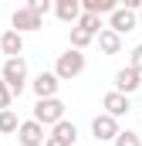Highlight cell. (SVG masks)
Masks as SVG:
<instances>
[{"label":"cell","instance_id":"13","mask_svg":"<svg viewBox=\"0 0 142 146\" xmlns=\"http://www.w3.org/2000/svg\"><path fill=\"white\" fill-rule=\"evenodd\" d=\"M54 14L61 24H74L81 14V0H54Z\"/></svg>","mask_w":142,"mask_h":146},{"label":"cell","instance_id":"8","mask_svg":"<svg viewBox=\"0 0 142 146\" xmlns=\"http://www.w3.org/2000/svg\"><path fill=\"white\" fill-rule=\"evenodd\" d=\"M102 109L112 115V119H122V115H129L132 112V102H129V95H122V92H105V99H102Z\"/></svg>","mask_w":142,"mask_h":146},{"label":"cell","instance_id":"2","mask_svg":"<svg viewBox=\"0 0 142 146\" xmlns=\"http://www.w3.org/2000/svg\"><path fill=\"white\" fill-rule=\"evenodd\" d=\"M81 72H85V51L68 48L64 54H58V61H54V75H58L61 82H71V78H78Z\"/></svg>","mask_w":142,"mask_h":146},{"label":"cell","instance_id":"22","mask_svg":"<svg viewBox=\"0 0 142 146\" xmlns=\"http://www.w3.org/2000/svg\"><path fill=\"white\" fill-rule=\"evenodd\" d=\"M129 65H132V68L142 75V44H135V48H132V58H129Z\"/></svg>","mask_w":142,"mask_h":146},{"label":"cell","instance_id":"17","mask_svg":"<svg viewBox=\"0 0 142 146\" xmlns=\"http://www.w3.org/2000/svg\"><path fill=\"white\" fill-rule=\"evenodd\" d=\"M118 7V0H81V10H91V14H112Z\"/></svg>","mask_w":142,"mask_h":146},{"label":"cell","instance_id":"21","mask_svg":"<svg viewBox=\"0 0 142 146\" xmlns=\"http://www.w3.org/2000/svg\"><path fill=\"white\" fill-rule=\"evenodd\" d=\"M10 102H14V92H10L7 82L0 78V109H10Z\"/></svg>","mask_w":142,"mask_h":146},{"label":"cell","instance_id":"12","mask_svg":"<svg viewBox=\"0 0 142 146\" xmlns=\"http://www.w3.org/2000/svg\"><path fill=\"white\" fill-rule=\"evenodd\" d=\"M95 37H98V51L102 54H118L122 51V34H115L112 27H102Z\"/></svg>","mask_w":142,"mask_h":146},{"label":"cell","instance_id":"23","mask_svg":"<svg viewBox=\"0 0 142 146\" xmlns=\"http://www.w3.org/2000/svg\"><path fill=\"white\" fill-rule=\"evenodd\" d=\"M142 0H118V7H129V10H139Z\"/></svg>","mask_w":142,"mask_h":146},{"label":"cell","instance_id":"25","mask_svg":"<svg viewBox=\"0 0 142 146\" xmlns=\"http://www.w3.org/2000/svg\"><path fill=\"white\" fill-rule=\"evenodd\" d=\"M135 17H139V24H142V3H139V10H135Z\"/></svg>","mask_w":142,"mask_h":146},{"label":"cell","instance_id":"7","mask_svg":"<svg viewBox=\"0 0 142 146\" xmlns=\"http://www.w3.org/2000/svg\"><path fill=\"white\" fill-rule=\"evenodd\" d=\"M115 133H118V119H112L108 112H102V115L91 119V136H95L98 143H112Z\"/></svg>","mask_w":142,"mask_h":146},{"label":"cell","instance_id":"19","mask_svg":"<svg viewBox=\"0 0 142 146\" xmlns=\"http://www.w3.org/2000/svg\"><path fill=\"white\" fill-rule=\"evenodd\" d=\"M112 146H142V136L135 129H118L115 139H112Z\"/></svg>","mask_w":142,"mask_h":146},{"label":"cell","instance_id":"11","mask_svg":"<svg viewBox=\"0 0 142 146\" xmlns=\"http://www.w3.org/2000/svg\"><path fill=\"white\" fill-rule=\"evenodd\" d=\"M0 51H3L7 58H17V54L24 51V34H20V31H14V27H10V31H3V34H0Z\"/></svg>","mask_w":142,"mask_h":146},{"label":"cell","instance_id":"10","mask_svg":"<svg viewBox=\"0 0 142 146\" xmlns=\"http://www.w3.org/2000/svg\"><path fill=\"white\" fill-rule=\"evenodd\" d=\"M31 88H34V95H37V99H51V95H58V88H61V78H58L54 72H41L34 82H31Z\"/></svg>","mask_w":142,"mask_h":146},{"label":"cell","instance_id":"20","mask_svg":"<svg viewBox=\"0 0 142 146\" xmlns=\"http://www.w3.org/2000/svg\"><path fill=\"white\" fill-rule=\"evenodd\" d=\"M51 3H54V0H27L24 7H27V10H34V14H41V17H44V14L51 10Z\"/></svg>","mask_w":142,"mask_h":146},{"label":"cell","instance_id":"3","mask_svg":"<svg viewBox=\"0 0 142 146\" xmlns=\"http://www.w3.org/2000/svg\"><path fill=\"white\" fill-rule=\"evenodd\" d=\"M31 119H37L44 129L47 126H54L58 119H64V102L58 99V95H51V99H37L34 102V115Z\"/></svg>","mask_w":142,"mask_h":146},{"label":"cell","instance_id":"4","mask_svg":"<svg viewBox=\"0 0 142 146\" xmlns=\"http://www.w3.org/2000/svg\"><path fill=\"white\" fill-rule=\"evenodd\" d=\"M10 27L20 31V34H34V31L44 27V17L34 14V10H27V7H17V10L10 14Z\"/></svg>","mask_w":142,"mask_h":146},{"label":"cell","instance_id":"24","mask_svg":"<svg viewBox=\"0 0 142 146\" xmlns=\"http://www.w3.org/2000/svg\"><path fill=\"white\" fill-rule=\"evenodd\" d=\"M41 146H64V143H61V139H54V136H47V139H44Z\"/></svg>","mask_w":142,"mask_h":146},{"label":"cell","instance_id":"6","mask_svg":"<svg viewBox=\"0 0 142 146\" xmlns=\"http://www.w3.org/2000/svg\"><path fill=\"white\" fill-rule=\"evenodd\" d=\"M44 139H47V133H44V126L37 119H27V122L17 126V143L20 146H41Z\"/></svg>","mask_w":142,"mask_h":146},{"label":"cell","instance_id":"16","mask_svg":"<svg viewBox=\"0 0 142 146\" xmlns=\"http://www.w3.org/2000/svg\"><path fill=\"white\" fill-rule=\"evenodd\" d=\"M74 24H81V27H85V31H91V34H98V31L105 27V24H102V14H91V10H81Z\"/></svg>","mask_w":142,"mask_h":146},{"label":"cell","instance_id":"5","mask_svg":"<svg viewBox=\"0 0 142 146\" xmlns=\"http://www.w3.org/2000/svg\"><path fill=\"white\" fill-rule=\"evenodd\" d=\"M108 27L115 31V34H132L135 27H139V17H135V10H129V7H115L112 14H108Z\"/></svg>","mask_w":142,"mask_h":146},{"label":"cell","instance_id":"15","mask_svg":"<svg viewBox=\"0 0 142 146\" xmlns=\"http://www.w3.org/2000/svg\"><path fill=\"white\" fill-rule=\"evenodd\" d=\"M91 41H95V34H91V31H85L81 24H71V48L85 51V48H88Z\"/></svg>","mask_w":142,"mask_h":146},{"label":"cell","instance_id":"14","mask_svg":"<svg viewBox=\"0 0 142 146\" xmlns=\"http://www.w3.org/2000/svg\"><path fill=\"white\" fill-rule=\"evenodd\" d=\"M51 136H54V139H61L64 146H74V139H78V126L68 122V119H58V122L51 126Z\"/></svg>","mask_w":142,"mask_h":146},{"label":"cell","instance_id":"9","mask_svg":"<svg viewBox=\"0 0 142 146\" xmlns=\"http://www.w3.org/2000/svg\"><path fill=\"white\" fill-rule=\"evenodd\" d=\"M142 85V75L132 68V65H125V68H118L115 72V92H122V95H132V92H139Z\"/></svg>","mask_w":142,"mask_h":146},{"label":"cell","instance_id":"18","mask_svg":"<svg viewBox=\"0 0 142 146\" xmlns=\"http://www.w3.org/2000/svg\"><path fill=\"white\" fill-rule=\"evenodd\" d=\"M17 126H20L17 112H14V109H0V136H7V133H17Z\"/></svg>","mask_w":142,"mask_h":146},{"label":"cell","instance_id":"26","mask_svg":"<svg viewBox=\"0 0 142 146\" xmlns=\"http://www.w3.org/2000/svg\"><path fill=\"white\" fill-rule=\"evenodd\" d=\"M0 34H3V31H0Z\"/></svg>","mask_w":142,"mask_h":146},{"label":"cell","instance_id":"1","mask_svg":"<svg viewBox=\"0 0 142 146\" xmlns=\"http://www.w3.org/2000/svg\"><path fill=\"white\" fill-rule=\"evenodd\" d=\"M0 78L7 82V88L14 92V99L27 88V61L17 54V58H7L3 61V68H0Z\"/></svg>","mask_w":142,"mask_h":146}]
</instances>
